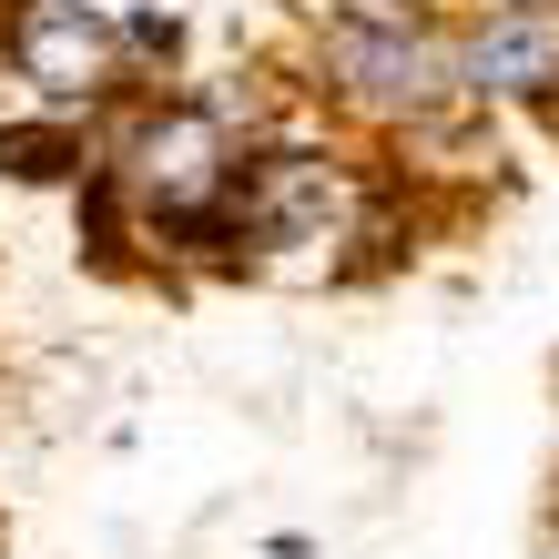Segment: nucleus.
<instances>
[{
	"mask_svg": "<svg viewBox=\"0 0 559 559\" xmlns=\"http://www.w3.org/2000/svg\"><path fill=\"white\" fill-rule=\"evenodd\" d=\"M316 92L377 133H397V122L417 133L427 112L457 103V72H448V41H427L407 11H336L316 41Z\"/></svg>",
	"mask_w": 559,
	"mask_h": 559,
	"instance_id": "nucleus-1",
	"label": "nucleus"
},
{
	"mask_svg": "<svg viewBox=\"0 0 559 559\" xmlns=\"http://www.w3.org/2000/svg\"><path fill=\"white\" fill-rule=\"evenodd\" d=\"M92 163H103V133H92V112L41 103L31 122H0V174H11V183H82Z\"/></svg>",
	"mask_w": 559,
	"mask_h": 559,
	"instance_id": "nucleus-4",
	"label": "nucleus"
},
{
	"mask_svg": "<svg viewBox=\"0 0 559 559\" xmlns=\"http://www.w3.org/2000/svg\"><path fill=\"white\" fill-rule=\"evenodd\" d=\"M0 61L61 112H92L122 82V41L92 0H11L0 11Z\"/></svg>",
	"mask_w": 559,
	"mask_h": 559,
	"instance_id": "nucleus-2",
	"label": "nucleus"
},
{
	"mask_svg": "<svg viewBox=\"0 0 559 559\" xmlns=\"http://www.w3.org/2000/svg\"><path fill=\"white\" fill-rule=\"evenodd\" d=\"M519 11H559V0H519Z\"/></svg>",
	"mask_w": 559,
	"mask_h": 559,
	"instance_id": "nucleus-6",
	"label": "nucleus"
},
{
	"mask_svg": "<svg viewBox=\"0 0 559 559\" xmlns=\"http://www.w3.org/2000/svg\"><path fill=\"white\" fill-rule=\"evenodd\" d=\"M457 103H559V11L499 0L468 41H448Z\"/></svg>",
	"mask_w": 559,
	"mask_h": 559,
	"instance_id": "nucleus-3",
	"label": "nucleus"
},
{
	"mask_svg": "<svg viewBox=\"0 0 559 559\" xmlns=\"http://www.w3.org/2000/svg\"><path fill=\"white\" fill-rule=\"evenodd\" d=\"M112 41L133 51V61H174V51H183V21H174V11H133V21L112 31Z\"/></svg>",
	"mask_w": 559,
	"mask_h": 559,
	"instance_id": "nucleus-5",
	"label": "nucleus"
}]
</instances>
